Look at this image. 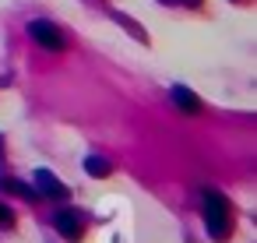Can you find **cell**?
Listing matches in <instances>:
<instances>
[{"label": "cell", "instance_id": "obj_7", "mask_svg": "<svg viewBox=\"0 0 257 243\" xmlns=\"http://www.w3.org/2000/svg\"><path fill=\"white\" fill-rule=\"evenodd\" d=\"M0 190H8V194H18V197H25V201H36L39 194H36V187H29V183H18V180H8V176H0Z\"/></svg>", "mask_w": 257, "mask_h": 243}, {"label": "cell", "instance_id": "obj_6", "mask_svg": "<svg viewBox=\"0 0 257 243\" xmlns=\"http://www.w3.org/2000/svg\"><path fill=\"white\" fill-rule=\"evenodd\" d=\"M81 166H85V173H88V176H95V180H102V176H109V173H113V162H109V159H102V155H85V162H81Z\"/></svg>", "mask_w": 257, "mask_h": 243}, {"label": "cell", "instance_id": "obj_8", "mask_svg": "<svg viewBox=\"0 0 257 243\" xmlns=\"http://www.w3.org/2000/svg\"><path fill=\"white\" fill-rule=\"evenodd\" d=\"M0 225H4V229H11V225H15V211H11L8 204H0Z\"/></svg>", "mask_w": 257, "mask_h": 243}, {"label": "cell", "instance_id": "obj_4", "mask_svg": "<svg viewBox=\"0 0 257 243\" xmlns=\"http://www.w3.org/2000/svg\"><path fill=\"white\" fill-rule=\"evenodd\" d=\"M36 194L39 197H50V201H67L71 197L67 183H60L50 169H36Z\"/></svg>", "mask_w": 257, "mask_h": 243}, {"label": "cell", "instance_id": "obj_5", "mask_svg": "<svg viewBox=\"0 0 257 243\" xmlns=\"http://www.w3.org/2000/svg\"><path fill=\"white\" fill-rule=\"evenodd\" d=\"M169 95H173V102H176L183 113H197V109H201V99H197L187 85H173V88H169Z\"/></svg>", "mask_w": 257, "mask_h": 243}, {"label": "cell", "instance_id": "obj_9", "mask_svg": "<svg viewBox=\"0 0 257 243\" xmlns=\"http://www.w3.org/2000/svg\"><path fill=\"white\" fill-rule=\"evenodd\" d=\"M162 4H183V0H162Z\"/></svg>", "mask_w": 257, "mask_h": 243}, {"label": "cell", "instance_id": "obj_2", "mask_svg": "<svg viewBox=\"0 0 257 243\" xmlns=\"http://www.w3.org/2000/svg\"><path fill=\"white\" fill-rule=\"evenodd\" d=\"M29 36H32L36 46H43V50H50V53H60V50L67 46L60 25H53V22H29Z\"/></svg>", "mask_w": 257, "mask_h": 243}, {"label": "cell", "instance_id": "obj_1", "mask_svg": "<svg viewBox=\"0 0 257 243\" xmlns=\"http://www.w3.org/2000/svg\"><path fill=\"white\" fill-rule=\"evenodd\" d=\"M201 211H204L208 236H211V239H225V236H229V229H232L229 201H225L218 190H204V197H201Z\"/></svg>", "mask_w": 257, "mask_h": 243}, {"label": "cell", "instance_id": "obj_3", "mask_svg": "<svg viewBox=\"0 0 257 243\" xmlns=\"http://www.w3.org/2000/svg\"><path fill=\"white\" fill-rule=\"evenodd\" d=\"M53 225H57V232H60L64 239H71V243H78L81 232H85V218H81L74 208H60V211L53 215Z\"/></svg>", "mask_w": 257, "mask_h": 243}]
</instances>
